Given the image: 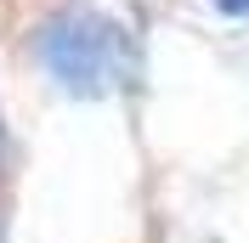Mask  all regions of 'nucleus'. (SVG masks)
<instances>
[{
  "label": "nucleus",
  "instance_id": "obj_1",
  "mask_svg": "<svg viewBox=\"0 0 249 243\" xmlns=\"http://www.w3.org/2000/svg\"><path fill=\"white\" fill-rule=\"evenodd\" d=\"M40 57L68 91H108L130 74V40L113 17L91 6H62L40 23Z\"/></svg>",
  "mask_w": 249,
  "mask_h": 243
}]
</instances>
